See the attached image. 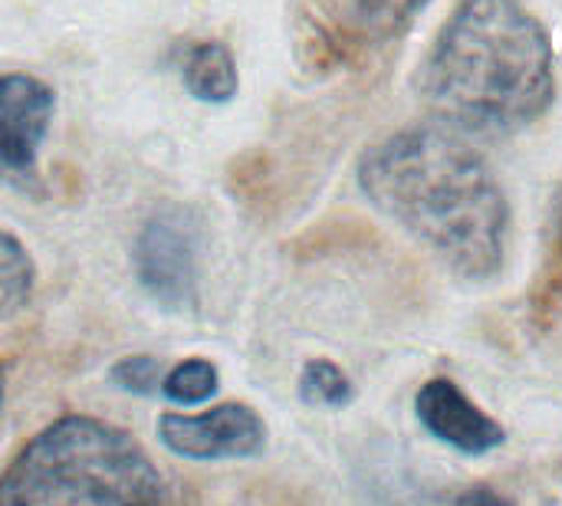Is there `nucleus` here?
<instances>
[{
  "mask_svg": "<svg viewBox=\"0 0 562 506\" xmlns=\"http://www.w3.org/2000/svg\"><path fill=\"white\" fill-rule=\"evenodd\" d=\"M362 194L464 280L504 267L510 204L487 158L445 122L408 125L362 151Z\"/></svg>",
  "mask_w": 562,
  "mask_h": 506,
  "instance_id": "nucleus-1",
  "label": "nucleus"
},
{
  "mask_svg": "<svg viewBox=\"0 0 562 506\" xmlns=\"http://www.w3.org/2000/svg\"><path fill=\"white\" fill-rule=\"evenodd\" d=\"M418 92L458 132L524 128L557 95L550 36L524 0H458L422 63Z\"/></svg>",
  "mask_w": 562,
  "mask_h": 506,
  "instance_id": "nucleus-2",
  "label": "nucleus"
},
{
  "mask_svg": "<svg viewBox=\"0 0 562 506\" xmlns=\"http://www.w3.org/2000/svg\"><path fill=\"white\" fill-rule=\"evenodd\" d=\"M0 506H168V491L132 435L89 415H63L3 468Z\"/></svg>",
  "mask_w": 562,
  "mask_h": 506,
  "instance_id": "nucleus-3",
  "label": "nucleus"
},
{
  "mask_svg": "<svg viewBox=\"0 0 562 506\" xmlns=\"http://www.w3.org/2000/svg\"><path fill=\"white\" fill-rule=\"evenodd\" d=\"M201 227L181 204H161L138 227L132 267L138 286L165 310H191L198 303Z\"/></svg>",
  "mask_w": 562,
  "mask_h": 506,
  "instance_id": "nucleus-4",
  "label": "nucleus"
},
{
  "mask_svg": "<svg viewBox=\"0 0 562 506\" xmlns=\"http://www.w3.org/2000/svg\"><path fill=\"white\" fill-rule=\"evenodd\" d=\"M158 441L184 461H244L267 448V425L250 405L224 402L201 415H161Z\"/></svg>",
  "mask_w": 562,
  "mask_h": 506,
  "instance_id": "nucleus-5",
  "label": "nucleus"
},
{
  "mask_svg": "<svg viewBox=\"0 0 562 506\" xmlns=\"http://www.w3.org/2000/svg\"><path fill=\"white\" fill-rule=\"evenodd\" d=\"M56 115V92L30 72L0 76V171L33 181L36 158Z\"/></svg>",
  "mask_w": 562,
  "mask_h": 506,
  "instance_id": "nucleus-6",
  "label": "nucleus"
},
{
  "mask_svg": "<svg viewBox=\"0 0 562 506\" xmlns=\"http://www.w3.org/2000/svg\"><path fill=\"white\" fill-rule=\"evenodd\" d=\"M415 415L418 425L441 445H448L458 454L484 458L497 448H504L507 431L504 425L487 415L458 382L451 379H428L415 395Z\"/></svg>",
  "mask_w": 562,
  "mask_h": 506,
  "instance_id": "nucleus-7",
  "label": "nucleus"
},
{
  "mask_svg": "<svg viewBox=\"0 0 562 506\" xmlns=\"http://www.w3.org/2000/svg\"><path fill=\"white\" fill-rule=\"evenodd\" d=\"M293 26H296V56L303 66L333 69L346 59L352 43L349 30L362 33L359 23H346L336 0H293Z\"/></svg>",
  "mask_w": 562,
  "mask_h": 506,
  "instance_id": "nucleus-8",
  "label": "nucleus"
},
{
  "mask_svg": "<svg viewBox=\"0 0 562 506\" xmlns=\"http://www.w3.org/2000/svg\"><path fill=\"white\" fill-rule=\"evenodd\" d=\"M178 66H181L184 89L198 102L224 105L240 89V76H237L234 53L221 40H194V43L181 46Z\"/></svg>",
  "mask_w": 562,
  "mask_h": 506,
  "instance_id": "nucleus-9",
  "label": "nucleus"
},
{
  "mask_svg": "<svg viewBox=\"0 0 562 506\" xmlns=\"http://www.w3.org/2000/svg\"><path fill=\"white\" fill-rule=\"evenodd\" d=\"M36 293V263L13 230L0 224V323L30 310Z\"/></svg>",
  "mask_w": 562,
  "mask_h": 506,
  "instance_id": "nucleus-10",
  "label": "nucleus"
},
{
  "mask_svg": "<svg viewBox=\"0 0 562 506\" xmlns=\"http://www.w3.org/2000/svg\"><path fill=\"white\" fill-rule=\"evenodd\" d=\"M362 33L375 40L402 36L431 0H346Z\"/></svg>",
  "mask_w": 562,
  "mask_h": 506,
  "instance_id": "nucleus-11",
  "label": "nucleus"
},
{
  "mask_svg": "<svg viewBox=\"0 0 562 506\" xmlns=\"http://www.w3.org/2000/svg\"><path fill=\"white\" fill-rule=\"evenodd\" d=\"M300 398L310 408H346L356 398L352 379L329 359H310L300 372Z\"/></svg>",
  "mask_w": 562,
  "mask_h": 506,
  "instance_id": "nucleus-12",
  "label": "nucleus"
},
{
  "mask_svg": "<svg viewBox=\"0 0 562 506\" xmlns=\"http://www.w3.org/2000/svg\"><path fill=\"white\" fill-rule=\"evenodd\" d=\"M217 392V369L207 359H188L161 375V395L181 408L201 405Z\"/></svg>",
  "mask_w": 562,
  "mask_h": 506,
  "instance_id": "nucleus-13",
  "label": "nucleus"
},
{
  "mask_svg": "<svg viewBox=\"0 0 562 506\" xmlns=\"http://www.w3.org/2000/svg\"><path fill=\"white\" fill-rule=\"evenodd\" d=\"M112 382L125 392L148 395L161 385V362L151 356H128L112 369Z\"/></svg>",
  "mask_w": 562,
  "mask_h": 506,
  "instance_id": "nucleus-14",
  "label": "nucleus"
},
{
  "mask_svg": "<svg viewBox=\"0 0 562 506\" xmlns=\"http://www.w3.org/2000/svg\"><path fill=\"white\" fill-rule=\"evenodd\" d=\"M454 506H517V504H514V501H507L504 494H497L494 487L477 484V487L461 491V494H458V501H454Z\"/></svg>",
  "mask_w": 562,
  "mask_h": 506,
  "instance_id": "nucleus-15",
  "label": "nucleus"
},
{
  "mask_svg": "<svg viewBox=\"0 0 562 506\" xmlns=\"http://www.w3.org/2000/svg\"><path fill=\"white\" fill-rule=\"evenodd\" d=\"M3 395H7V382H3V366H0V415H3Z\"/></svg>",
  "mask_w": 562,
  "mask_h": 506,
  "instance_id": "nucleus-16",
  "label": "nucleus"
}]
</instances>
